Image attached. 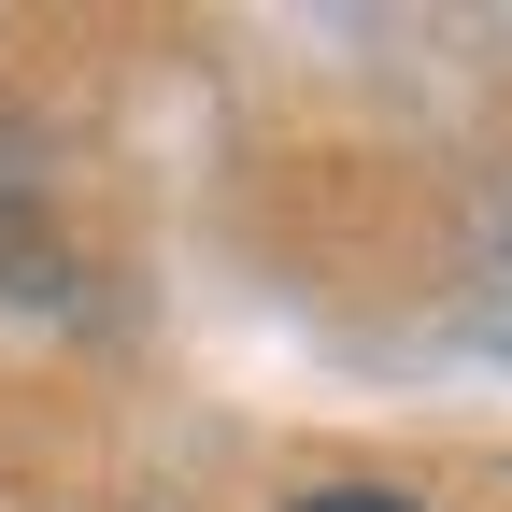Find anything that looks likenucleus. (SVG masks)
Listing matches in <instances>:
<instances>
[{"mask_svg":"<svg viewBox=\"0 0 512 512\" xmlns=\"http://www.w3.org/2000/svg\"><path fill=\"white\" fill-rule=\"evenodd\" d=\"M299 512H413V498H384V484H328V498H299Z\"/></svg>","mask_w":512,"mask_h":512,"instance_id":"obj_1","label":"nucleus"}]
</instances>
